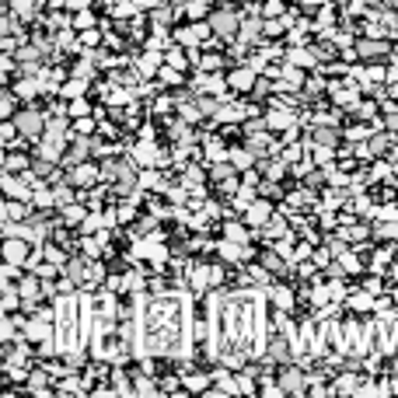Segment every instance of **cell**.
Masks as SVG:
<instances>
[{
  "label": "cell",
  "instance_id": "cell-1",
  "mask_svg": "<svg viewBox=\"0 0 398 398\" xmlns=\"http://www.w3.org/2000/svg\"><path fill=\"white\" fill-rule=\"evenodd\" d=\"M14 123H18V130H21V136H38V133H42L46 130V115H38L35 108H25L18 119H14Z\"/></svg>",
  "mask_w": 398,
  "mask_h": 398
},
{
  "label": "cell",
  "instance_id": "cell-2",
  "mask_svg": "<svg viewBox=\"0 0 398 398\" xmlns=\"http://www.w3.org/2000/svg\"><path fill=\"white\" fill-rule=\"evenodd\" d=\"M210 25H213V35H220V38H231L237 28H241V18H237V14L227 7V11H217Z\"/></svg>",
  "mask_w": 398,
  "mask_h": 398
},
{
  "label": "cell",
  "instance_id": "cell-3",
  "mask_svg": "<svg viewBox=\"0 0 398 398\" xmlns=\"http://www.w3.org/2000/svg\"><path fill=\"white\" fill-rule=\"evenodd\" d=\"M101 178V168H95V165H73V171H70V185H84V189H91L95 182Z\"/></svg>",
  "mask_w": 398,
  "mask_h": 398
},
{
  "label": "cell",
  "instance_id": "cell-4",
  "mask_svg": "<svg viewBox=\"0 0 398 398\" xmlns=\"http://www.w3.org/2000/svg\"><path fill=\"white\" fill-rule=\"evenodd\" d=\"M210 32H213V25H189V28H182V32H178V42H182V46L206 42V38H210Z\"/></svg>",
  "mask_w": 398,
  "mask_h": 398
},
{
  "label": "cell",
  "instance_id": "cell-5",
  "mask_svg": "<svg viewBox=\"0 0 398 398\" xmlns=\"http://www.w3.org/2000/svg\"><path fill=\"white\" fill-rule=\"evenodd\" d=\"M4 255H7V262H14V265H25L28 262V237L25 241H18V237H7V248H4Z\"/></svg>",
  "mask_w": 398,
  "mask_h": 398
},
{
  "label": "cell",
  "instance_id": "cell-6",
  "mask_svg": "<svg viewBox=\"0 0 398 398\" xmlns=\"http://www.w3.org/2000/svg\"><path fill=\"white\" fill-rule=\"evenodd\" d=\"M38 157H46V161H60L63 157V136H49L38 143Z\"/></svg>",
  "mask_w": 398,
  "mask_h": 398
},
{
  "label": "cell",
  "instance_id": "cell-7",
  "mask_svg": "<svg viewBox=\"0 0 398 398\" xmlns=\"http://www.w3.org/2000/svg\"><path fill=\"white\" fill-rule=\"evenodd\" d=\"M245 213H248V224H265V220L272 217V206L265 203V199H252V206H248Z\"/></svg>",
  "mask_w": 398,
  "mask_h": 398
},
{
  "label": "cell",
  "instance_id": "cell-8",
  "mask_svg": "<svg viewBox=\"0 0 398 398\" xmlns=\"http://www.w3.org/2000/svg\"><path fill=\"white\" fill-rule=\"evenodd\" d=\"M290 123H294V115H290L287 108H280V105H276V108L265 115V126H269V130H287Z\"/></svg>",
  "mask_w": 398,
  "mask_h": 398
},
{
  "label": "cell",
  "instance_id": "cell-9",
  "mask_svg": "<svg viewBox=\"0 0 398 398\" xmlns=\"http://www.w3.org/2000/svg\"><path fill=\"white\" fill-rule=\"evenodd\" d=\"M234 91H245V88H252L255 84V70L252 66H245V70H237V73H231V81H227Z\"/></svg>",
  "mask_w": 398,
  "mask_h": 398
},
{
  "label": "cell",
  "instance_id": "cell-10",
  "mask_svg": "<svg viewBox=\"0 0 398 398\" xmlns=\"http://www.w3.org/2000/svg\"><path fill=\"white\" fill-rule=\"evenodd\" d=\"M269 297H272V304L280 311H290V304H294V294L287 287H269Z\"/></svg>",
  "mask_w": 398,
  "mask_h": 398
},
{
  "label": "cell",
  "instance_id": "cell-11",
  "mask_svg": "<svg viewBox=\"0 0 398 398\" xmlns=\"http://www.w3.org/2000/svg\"><path fill=\"white\" fill-rule=\"evenodd\" d=\"M189 283H192L196 290H206V287H213V283H210V269H206V265H196V269L189 272Z\"/></svg>",
  "mask_w": 398,
  "mask_h": 398
},
{
  "label": "cell",
  "instance_id": "cell-12",
  "mask_svg": "<svg viewBox=\"0 0 398 398\" xmlns=\"http://www.w3.org/2000/svg\"><path fill=\"white\" fill-rule=\"evenodd\" d=\"M185 391H210V374H185Z\"/></svg>",
  "mask_w": 398,
  "mask_h": 398
},
{
  "label": "cell",
  "instance_id": "cell-13",
  "mask_svg": "<svg viewBox=\"0 0 398 398\" xmlns=\"http://www.w3.org/2000/svg\"><path fill=\"white\" fill-rule=\"evenodd\" d=\"M157 63H161V56H157V53H150V56H143V60L136 63V73H140V77H150V73H157V70H161Z\"/></svg>",
  "mask_w": 398,
  "mask_h": 398
},
{
  "label": "cell",
  "instance_id": "cell-14",
  "mask_svg": "<svg viewBox=\"0 0 398 398\" xmlns=\"http://www.w3.org/2000/svg\"><path fill=\"white\" fill-rule=\"evenodd\" d=\"M14 91H18V98H35V95H42V81H38V77L35 81H21Z\"/></svg>",
  "mask_w": 398,
  "mask_h": 398
},
{
  "label": "cell",
  "instance_id": "cell-15",
  "mask_svg": "<svg viewBox=\"0 0 398 398\" xmlns=\"http://www.w3.org/2000/svg\"><path fill=\"white\" fill-rule=\"evenodd\" d=\"M241 115H245V108H241V105H227V108L220 105V108H217V119H220V123H237Z\"/></svg>",
  "mask_w": 398,
  "mask_h": 398
},
{
  "label": "cell",
  "instance_id": "cell-16",
  "mask_svg": "<svg viewBox=\"0 0 398 398\" xmlns=\"http://www.w3.org/2000/svg\"><path fill=\"white\" fill-rule=\"evenodd\" d=\"M84 91H88V81H81V77H77V81H70V84H63V88H60V95H63V98H81Z\"/></svg>",
  "mask_w": 398,
  "mask_h": 398
},
{
  "label": "cell",
  "instance_id": "cell-17",
  "mask_svg": "<svg viewBox=\"0 0 398 398\" xmlns=\"http://www.w3.org/2000/svg\"><path fill=\"white\" fill-rule=\"evenodd\" d=\"M290 63H294V66H318V56L307 53V49H294V53H290Z\"/></svg>",
  "mask_w": 398,
  "mask_h": 398
},
{
  "label": "cell",
  "instance_id": "cell-18",
  "mask_svg": "<svg viewBox=\"0 0 398 398\" xmlns=\"http://www.w3.org/2000/svg\"><path fill=\"white\" fill-rule=\"evenodd\" d=\"M32 199H35V206H38V210H49V206H56V192H53V189H38Z\"/></svg>",
  "mask_w": 398,
  "mask_h": 398
},
{
  "label": "cell",
  "instance_id": "cell-19",
  "mask_svg": "<svg viewBox=\"0 0 398 398\" xmlns=\"http://www.w3.org/2000/svg\"><path fill=\"white\" fill-rule=\"evenodd\" d=\"M227 157H231V161H234L237 168H248L255 154H252V150H241V147H231V154H227Z\"/></svg>",
  "mask_w": 398,
  "mask_h": 398
},
{
  "label": "cell",
  "instance_id": "cell-20",
  "mask_svg": "<svg viewBox=\"0 0 398 398\" xmlns=\"http://www.w3.org/2000/svg\"><path fill=\"white\" fill-rule=\"evenodd\" d=\"M370 297H374L370 290H367V294H353V297H349V307H353V311H370V307H374Z\"/></svg>",
  "mask_w": 398,
  "mask_h": 398
},
{
  "label": "cell",
  "instance_id": "cell-21",
  "mask_svg": "<svg viewBox=\"0 0 398 398\" xmlns=\"http://www.w3.org/2000/svg\"><path fill=\"white\" fill-rule=\"evenodd\" d=\"M227 154H231V150H227L220 140H206V157H210V161H224Z\"/></svg>",
  "mask_w": 398,
  "mask_h": 398
},
{
  "label": "cell",
  "instance_id": "cell-22",
  "mask_svg": "<svg viewBox=\"0 0 398 398\" xmlns=\"http://www.w3.org/2000/svg\"><path fill=\"white\" fill-rule=\"evenodd\" d=\"M157 77H161V84H182V70L178 66H161Z\"/></svg>",
  "mask_w": 398,
  "mask_h": 398
},
{
  "label": "cell",
  "instance_id": "cell-23",
  "mask_svg": "<svg viewBox=\"0 0 398 398\" xmlns=\"http://www.w3.org/2000/svg\"><path fill=\"white\" fill-rule=\"evenodd\" d=\"M63 220L66 224H84V206H77V203L63 206Z\"/></svg>",
  "mask_w": 398,
  "mask_h": 398
},
{
  "label": "cell",
  "instance_id": "cell-24",
  "mask_svg": "<svg viewBox=\"0 0 398 398\" xmlns=\"http://www.w3.org/2000/svg\"><path fill=\"white\" fill-rule=\"evenodd\" d=\"M18 217H28V206H18L14 199L4 203V220H18Z\"/></svg>",
  "mask_w": 398,
  "mask_h": 398
},
{
  "label": "cell",
  "instance_id": "cell-25",
  "mask_svg": "<svg viewBox=\"0 0 398 398\" xmlns=\"http://www.w3.org/2000/svg\"><path fill=\"white\" fill-rule=\"evenodd\" d=\"M66 112H70V119H81V115H88V112H91V105H88V101H84V95H81V98H73V101H70V108H66Z\"/></svg>",
  "mask_w": 398,
  "mask_h": 398
},
{
  "label": "cell",
  "instance_id": "cell-26",
  "mask_svg": "<svg viewBox=\"0 0 398 398\" xmlns=\"http://www.w3.org/2000/svg\"><path fill=\"white\" fill-rule=\"evenodd\" d=\"M206 4H210V0H189V4H185V14L196 21V18H203L206 14Z\"/></svg>",
  "mask_w": 398,
  "mask_h": 398
},
{
  "label": "cell",
  "instance_id": "cell-27",
  "mask_svg": "<svg viewBox=\"0 0 398 398\" xmlns=\"http://www.w3.org/2000/svg\"><path fill=\"white\" fill-rule=\"evenodd\" d=\"M101 42V32L98 28H84V35H81V49H91V46H98Z\"/></svg>",
  "mask_w": 398,
  "mask_h": 398
},
{
  "label": "cell",
  "instance_id": "cell-28",
  "mask_svg": "<svg viewBox=\"0 0 398 398\" xmlns=\"http://www.w3.org/2000/svg\"><path fill=\"white\" fill-rule=\"evenodd\" d=\"M73 28H81V32H84V28H95V14H91L88 7H84V11H77V18H73Z\"/></svg>",
  "mask_w": 398,
  "mask_h": 398
},
{
  "label": "cell",
  "instance_id": "cell-29",
  "mask_svg": "<svg viewBox=\"0 0 398 398\" xmlns=\"http://www.w3.org/2000/svg\"><path fill=\"white\" fill-rule=\"evenodd\" d=\"M224 231H227V237H231V241H237V245H241V241H248V231H245L241 224H227Z\"/></svg>",
  "mask_w": 398,
  "mask_h": 398
},
{
  "label": "cell",
  "instance_id": "cell-30",
  "mask_svg": "<svg viewBox=\"0 0 398 398\" xmlns=\"http://www.w3.org/2000/svg\"><path fill=\"white\" fill-rule=\"evenodd\" d=\"M136 7H140L136 0H133V4H130V0H123V4H115V7H112V14H115V18H130Z\"/></svg>",
  "mask_w": 398,
  "mask_h": 398
},
{
  "label": "cell",
  "instance_id": "cell-31",
  "mask_svg": "<svg viewBox=\"0 0 398 398\" xmlns=\"http://www.w3.org/2000/svg\"><path fill=\"white\" fill-rule=\"evenodd\" d=\"M283 388L287 391H300V370H287L283 374Z\"/></svg>",
  "mask_w": 398,
  "mask_h": 398
},
{
  "label": "cell",
  "instance_id": "cell-32",
  "mask_svg": "<svg viewBox=\"0 0 398 398\" xmlns=\"http://www.w3.org/2000/svg\"><path fill=\"white\" fill-rule=\"evenodd\" d=\"M53 192H56V206H70V203H73V192H70L66 185H56Z\"/></svg>",
  "mask_w": 398,
  "mask_h": 398
},
{
  "label": "cell",
  "instance_id": "cell-33",
  "mask_svg": "<svg viewBox=\"0 0 398 398\" xmlns=\"http://www.w3.org/2000/svg\"><path fill=\"white\" fill-rule=\"evenodd\" d=\"M269 237H287V220H269Z\"/></svg>",
  "mask_w": 398,
  "mask_h": 398
},
{
  "label": "cell",
  "instance_id": "cell-34",
  "mask_svg": "<svg viewBox=\"0 0 398 398\" xmlns=\"http://www.w3.org/2000/svg\"><path fill=\"white\" fill-rule=\"evenodd\" d=\"M168 66L185 70V66H189V63H185V53H182V49H171V53H168Z\"/></svg>",
  "mask_w": 398,
  "mask_h": 398
},
{
  "label": "cell",
  "instance_id": "cell-35",
  "mask_svg": "<svg viewBox=\"0 0 398 398\" xmlns=\"http://www.w3.org/2000/svg\"><path fill=\"white\" fill-rule=\"evenodd\" d=\"M73 130H77V133H81V136H84V133H91V130H95V119H88V115H81V119H77V123H73Z\"/></svg>",
  "mask_w": 398,
  "mask_h": 398
},
{
  "label": "cell",
  "instance_id": "cell-36",
  "mask_svg": "<svg viewBox=\"0 0 398 398\" xmlns=\"http://www.w3.org/2000/svg\"><path fill=\"white\" fill-rule=\"evenodd\" d=\"M346 272H356V269H360V262H356V255L353 252H342V262H339Z\"/></svg>",
  "mask_w": 398,
  "mask_h": 398
},
{
  "label": "cell",
  "instance_id": "cell-37",
  "mask_svg": "<svg viewBox=\"0 0 398 398\" xmlns=\"http://www.w3.org/2000/svg\"><path fill=\"white\" fill-rule=\"evenodd\" d=\"M314 161H318V165H325V161H332V150H329L325 143H318V147H314Z\"/></svg>",
  "mask_w": 398,
  "mask_h": 398
},
{
  "label": "cell",
  "instance_id": "cell-38",
  "mask_svg": "<svg viewBox=\"0 0 398 398\" xmlns=\"http://www.w3.org/2000/svg\"><path fill=\"white\" fill-rule=\"evenodd\" d=\"M14 95H18V91H7V95H4V105H0L4 119H11V112H14Z\"/></svg>",
  "mask_w": 398,
  "mask_h": 398
},
{
  "label": "cell",
  "instance_id": "cell-39",
  "mask_svg": "<svg viewBox=\"0 0 398 398\" xmlns=\"http://www.w3.org/2000/svg\"><path fill=\"white\" fill-rule=\"evenodd\" d=\"M384 46L381 42H360V49H356V53H360V56H374V53H381Z\"/></svg>",
  "mask_w": 398,
  "mask_h": 398
},
{
  "label": "cell",
  "instance_id": "cell-40",
  "mask_svg": "<svg viewBox=\"0 0 398 398\" xmlns=\"http://www.w3.org/2000/svg\"><path fill=\"white\" fill-rule=\"evenodd\" d=\"M98 227H101V217H84V224H81V231H84V234H95Z\"/></svg>",
  "mask_w": 398,
  "mask_h": 398
},
{
  "label": "cell",
  "instance_id": "cell-41",
  "mask_svg": "<svg viewBox=\"0 0 398 398\" xmlns=\"http://www.w3.org/2000/svg\"><path fill=\"white\" fill-rule=\"evenodd\" d=\"M18 168H28V161H25V157H18V154H11V157H7V171H18Z\"/></svg>",
  "mask_w": 398,
  "mask_h": 398
},
{
  "label": "cell",
  "instance_id": "cell-42",
  "mask_svg": "<svg viewBox=\"0 0 398 398\" xmlns=\"http://www.w3.org/2000/svg\"><path fill=\"white\" fill-rule=\"evenodd\" d=\"M199 66H203V70H220V56H203Z\"/></svg>",
  "mask_w": 398,
  "mask_h": 398
},
{
  "label": "cell",
  "instance_id": "cell-43",
  "mask_svg": "<svg viewBox=\"0 0 398 398\" xmlns=\"http://www.w3.org/2000/svg\"><path fill=\"white\" fill-rule=\"evenodd\" d=\"M280 11H283V4H280V0H269V4H265V11H262V14H265V18H276V14H280Z\"/></svg>",
  "mask_w": 398,
  "mask_h": 398
},
{
  "label": "cell",
  "instance_id": "cell-44",
  "mask_svg": "<svg viewBox=\"0 0 398 398\" xmlns=\"http://www.w3.org/2000/svg\"><path fill=\"white\" fill-rule=\"evenodd\" d=\"M133 391H140V395H154V391H157V388H154V384H150V381H147V377H140V381H136V388H133Z\"/></svg>",
  "mask_w": 398,
  "mask_h": 398
},
{
  "label": "cell",
  "instance_id": "cell-45",
  "mask_svg": "<svg viewBox=\"0 0 398 398\" xmlns=\"http://www.w3.org/2000/svg\"><path fill=\"white\" fill-rule=\"evenodd\" d=\"M377 234H381V237H398V224H381Z\"/></svg>",
  "mask_w": 398,
  "mask_h": 398
},
{
  "label": "cell",
  "instance_id": "cell-46",
  "mask_svg": "<svg viewBox=\"0 0 398 398\" xmlns=\"http://www.w3.org/2000/svg\"><path fill=\"white\" fill-rule=\"evenodd\" d=\"M335 388H339V391H353V388H356V381H353V374H346V377H342V381H339Z\"/></svg>",
  "mask_w": 398,
  "mask_h": 398
},
{
  "label": "cell",
  "instance_id": "cell-47",
  "mask_svg": "<svg viewBox=\"0 0 398 398\" xmlns=\"http://www.w3.org/2000/svg\"><path fill=\"white\" fill-rule=\"evenodd\" d=\"M66 7L70 11H84V7H91V0H66Z\"/></svg>",
  "mask_w": 398,
  "mask_h": 398
},
{
  "label": "cell",
  "instance_id": "cell-48",
  "mask_svg": "<svg viewBox=\"0 0 398 398\" xmlns=\"http://www.w3.org/2000/svg\"><path fill=\"white\" fill-rule=\"evenodd\" d=\"M154 21H157V25H168V21H171V11H154Z\"/></svg>",
  "mask_w": 398,
  "mask_h": 398
},
{
  "label": "cell",
  "instance_id": "cell-49",
  "mask_svg": "<svg viewBox=\"0 0 398 398\" xmlns=\"http://www.w3.org/2000/svg\"><path fill=\"white\" fill-rule=\"evenodd\" d=\"M349 11H353V14H360V11H367V0H353V4H349Z\"/></svg>",
  "mask_w": 398,
  "mask_h": 398
},
{
  "label": "cell",
  "instance_id": "cell-50",
  "mask_svg": "<svg viewBox=\"0 0 398 398\" xmlns=\"http://www.w3.org/2000/svg\"><path fill=\"white\" fill-rule=\"evenodd\" d=\"M171 108V101L168 98H157V105H154V112H168Z\"/></svg>",
  "mask_w": 398,
  "mask_h": 398
},
{
  "label": "cell",
  "instance_id": "cell-51",
  "mask_svg": "<svg viewBox=\"0 0 398 398\" xmlns=\"http://www.w3.org/2000/svg\"><path fill=\"white\" fill-rule=\"evenodd\" d=\"M349 136H353V140H360V136H367V126H353V130H349Z\"/></svg>",
  "mask_w": 398,
  "mask_h": 398
},
{
  "label": "cell",
  "instance_id": "cell-52",
  "mask_svg": "<svg viewBox=\"0 0 398 398\" xmlns=\"http://www.w3.org/2000/svg\"><path fill=\"white\" fill-rule=\"evenodd\" d=\"M297 157H300V150H297V147H290V150H287V154H283V161H287V165H290V161H297Z\"/></svg>",
  "mask_w": 398,
  "mask_h": 398
},
{
  "label": "cell",
  "instance_id": "cell-53",
  "mask_svg": "<svg viewBox=\"0 0 398 398\" xmlns=\"http://www.w3.org/2000/svg\"><path fill=\"white\" fill-rule=\"evenodd\" d=\"M136 213V206H123V210H119V220H130Z\"/></svg>",
  "mask_w": 398,
  "mask_h": 398
},
{
  "label": "cell",
  "instance_id": "cell-54",
  "mask_svg": "<svg viewBox=\"0 0 398 398\" xmlns=\"http://www.w3.org/2000/svg\"><path fill=\"white\" fill-rule=\"evenodd\" d=\"M237 391H255V384L248 377H241V381H237Z\"/></svg>",
  "mask_w": 398,
  "mask_h": 398
},
{
  "label": "cell",
  "instance_id": "cell-55",
  "mask_svg": "<svg viewBox=\"0 0 398 398\" xmlns=\"http://www.w3.org/2000/svg\"><path fill=\"white\" fill-rule=\"evenodd\" d=\"M136 4H140V11H154V7H157V0H136Z\"/></svg>",
  "mask_w": 398,
  "mask_h": 398
}]
</instances>
